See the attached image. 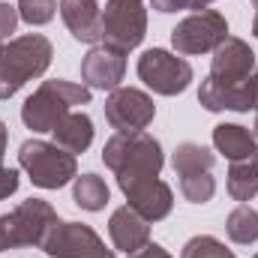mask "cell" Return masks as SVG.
<instances>
[{"label": "cell", "mask_w": 258, "mask_h": 258, "mask_svg": "<svg viewBox=\"0 0 258 258\" xmlns=\"http://www.w3.org/2000/svg\"><path fill=\"white\" fill-rule=\"evenodd\" d=\"M255 72V54L252 48L228 36L216 51L210 75L201 81L198 102L207 111H252V93H249V78Z\"/></svg>", "instance_id": "6da1fadb"}, {"label": "cell", "mask_w": 258, "mask_h": 258, "mask_svg": "<svg viewBox=\"0 0 258 258\" xmlns=\"http://www.w3.org/2000/svg\"><path fill=\"white\" fill-rule=\"evenodd\" d=\"M102 162L117 174V186L129 189L135 183L159 177L165 156L153 135L147 132H117L102 147Z\"/></svg>", "instance_id": "7a4b0ae2"}, {"label": "cell", "mask_w": 258, "mask_h": 258, "mask_svg": "<svg viewBox=\"0 0 258 258\" xmlns=\"http://www.w3.org/2000/svg\"><path fill=\"white\" fill-rule=\"evenodd\" d=\"M51 57L54 48L42 33H27L0 42V99L15 96L27 81L39 78L51 66Z\"/></svg>", "instance_id": "3957f363"}, {"label": "cell", "mask_w": 258, "mask_h": 258, "mask_svg": "<svg viewBox=\"0 0 258 258\" xmlns=\"http://www.w3.org/2000/svg\"><path fill=\"white\" fill-rule=\"evenodd\" d=\"M75 105H90V87L72 84V81H63V78L42 81L36 87V93L24 99L21 120L33 132H54L57 123Z\"/></svg>", "instance_id": "277c9868"}, {"label": "cell", "mask_w": 258, "mask_h": 258, "mask_svg": "<svg viewBox=\"0 0 258 258\" xmlns=\"http://www.w3.org/2000/svg\"><path fill=\"white\" fill-rule=\"evenodd\" d=\"M60 219L48 201H42V198L21 201L12 213L0 216V252L15 249V246H39L42 249L48 231Z\"/></svg>", "instance_id": "5b68a950"}, {"label": "cell", "mask_w": 258, "mask_h": 258, "mask_svg": "<svg viewBox=\"0 0 258 258\" xmlns=\"http://www.w3.org/2000/svg\"><path fill=\"white\" fill-rule=\"evenodd\" d=\"M18 165L30 174L33 186L39 189H60L78 177L75 156L66 153L63 147L51 141H39V138H30L18 147Z\"/></svg>", "instance_id": "8992f818"}, {"label": "cell", "mask_w": 258, "mask_h": 258, "mask_svg": "<svg viewBox=\"0 0 258 258\" xmlns=\"http://www.w3.org/2000/svg\"><path fill=\"white\" fill-rule=\"evenodd\" d=\"M147 33V12L141 0H105L102 9V42L117 48V51H132L141 45Z\"/></svg>", "instance_id": "52a82bcc"}, {"label": "cell", "mask_w": 258, "mask_h": 258, "mask_svg": "<svg viewBox=\"0 0 258 258\" xmlns=\"http://www.w3.org/2000/svg\"><path fill=\"white\" fill-rule=\"evenodd\" d=\"M225 39H228V21H225V15H219L213 9H198L171 30V45L180 54L216 51Z\"/></svg>", "instance_id": "ba28073f"}, {"label": "cell", "mask_w": 258, "mask_h": 258, "mask_svg": "<svg viewBox=\"0 0 258 258\" xmlns=\"http://www.w3.org/2000/svg\"><path fill=\"white\" fill-rule=\"evenodd\" d=\"M138 78L159 96H177L189 87L192 66L165 48H150L138 57Z\"/></svg>", "instance_id": "9c48e42d"}, {"label": "cell", "mask_w": 258, "mask_h": 258, "mask_svg": "<svg viewBox=\"0 0 258 258\" xmlns=\"http://www.w3.org/2000/svg\"><path fill=\"white\" fill-rule=\"evenodd\" d=\"M42 252L51 258H114V252L105 249V243L99 240V234L84 222H57L48 231Z\"/></svg>", "instance_id": "30bf717a"}, {"label": "cell", "mask_w": 258, "mask_h": 258, "mask_svg": "<svg viewBox=\"0 0 258 258\" xmlns=\"http://www.w3.org/2000/svg\"><path fill=\"white\" fill-rule=\"evenodd\" d=\"M156 117V105L144 90L117 87L105 99V120L117 132H144Z\"/></svg>", "instance_id": "8fae6325"}, {"label": "cell", "mask_w": 258, "mask_h": 258, "mask_svg": "<svg viewBox=\"0 0 258 258\" xmlns=\"http://www.w3.org/2000/svg\"><path fill=\"white\" fill-rule=\"evenodd\" d=\"M126 51H117L105 42L93 45L84 60H81V78H84V87L90 90H117L123 75H126Z\"/></svg>", "instance_id": "7c38bea8"}, {"label": "cell", "mask_w": 258, "mask_h": 258, "mask_svg": "<svg viewBox=\"0 0 258 258\" xmlns=\"http://www.w3.org/2000/svg\"><path fill=\"white\" fill-rule=\"evenodd\" d=\"M123 195H126L129 207H132L141 219H147V222H159V219H165V216L171 213V204H174L171 186L162 183L159 177L144 180V183H135V186L123 189Z\"/></svg>", "instance_id": "4fadbf2b"}, {"label": "cell", "mask_w": 258, "mask_h": 258, "mask_svg": "<svg viewBox=\"0 0 258 258\" xmlns=\"http://www.w3.org/2000/svg\"><path fill=\"white\" fill-rule=\"evenodd\" d=\"M60 15L78 42L87 45L102 42V12L96 0H60Z\"/></svg>", "instance_id": "5bb4252c"}, {"label": "cell", "mask_w": 258, "mask_h": 258, "mask_svg": "<svg viewBox=\"0 0 258 258\" xmlns=\"http://www.w3.org/2000/svg\"><path fill=\"white\" fill-rule=\"evenodd\" d=\"M108 234H111V240H114V246L117 249H123L126 255L132 252H138L147 240H150V225H147V219H141L132 207H117L114 213H111V219H108Z\"/></svg>", "instance_id": "9a60e30c"}, {"label": "cell", "mask_w": 258, "mask_h": 258, "mask_svg": "<svg viewBox=\"0 0 258 258\" xmlns=\"http://www.w3.org/2000/svg\"><path fill=\"white\" fill-rule=\"evenodd\" d=\"M213 144L219 153H225L228 162L258 156V138L246 126H237V123H219L213 129Z\"/></svg>", "instance_id": "2e32d148"}, {"label": "cell", "mask_w": 258, "mask_h": 258, "mask_svg": "<svg viewBox=\"0 0 258 258\" xmlns=\"http://www.w3.org/2000/svg\"><path fill=\"white\" fill-rule=\"evenodd\" d=\"M51 135H54L57 147H63L66 153L78 156V153H84L93 144V120L84 111H69Z\"/></svg>", "instance_id": "e0dca14e"}, {"label": "cell", "mask_w": 258, "mask_h": 258, "mask_svg": "<svg viewBox=\"0 0 258 258\" xmlns=\"http://www.w3.org/2000/svg\"><path fill=\"white\" fill-rule=\"evenodd\" d=\"M258 192V156L231 162L228 168V195L240 204L252 201V195Z\"/></svg>", "instance_id": "ac0fdd59"}, {"label": "cell", "mask_w": 258, "mask_h": 258, "mask_svg": "<svg viewBox=\"0 0 258 258\" xmlns=\"http://www.w3.org/2000/svg\"><path fill=\"white\" fill-rule=\"evenodd\" d=\"M213 162H216V156L207 150V147H201V144H195V141H183L177 150H174V159H171V165H174V171H177V177H186V174H201V171H210L213 168Z\"/></svg>", "instance_id": "d6986e66"}, {"label": "cell", "mask_w": 258, "mask_h": 258, "mask_svg": "<svg viewBox=\"0 0 258 258\" xmlns=\"http://www.w3.org/2000/svg\"><path fill=\"white\" fill-rule=\"evenodd\" d=\"M72 201L81 207V210H102L108 204V186L99 174H81L75 177V186H72Z\"/></svg>", "instance_id": "ffe728a7"}, {"label": "cell", "mask_w": 258, "mask_h": 258, "mask_svg": "<svg viewBox=\"0 0 258 258\" xmlns=\"http://www.w3.org/2000/svg\"><path fill=\"white\" fill-rule=\"evenodd\" d=\"M225 231L234 243L240 246H249L258 240V210H252L249 204H237L228 219H225Z\"/></svg>", "instance_id": "44dd1931"}, {"label": "cell", "mask_w": 258, "mask_h": 258, "mask_svg": "<svg viewBox=\"0 0 258 258\" xmlns=\"http://www.w3.org/2000/svg\"><path fill=\"white\" fill-rule=\"evenodd\" d=\"M177 186L180 195L192 204H207L213 192H216V180L210 171H201V174H186V177H177Z\"/></svg>", "instance_id": "7402d4cb"}, {"label": "cell", "mask_w": 258, "mask_h": 258, "mask_svg": "<svg viewBox=\"0 0 258 258\" xmlns=\"http://www.w3.org/2000/svg\"><path fill=\"white\" fill-rule=\"evenodd\" d=\"M180 258H234V252L225 249V243L216 240L213 234H198L192 240H186Z\"/></svg>", "instance_id": "603a6c76"}, {"label": "cell", "mask_w": 258, "mask_h": 258, "mask_svg": "<svg viewBox=\"0 0 258 258\" xmlns=\"http://www.w3.org/2000/svg\"><path fill=\"white\" fill-rule=\"evenodd\" d=\"M57 12V0H18V18L30 27L48 24Z\"/></svg>", "instance_id": "cb8c5ba5"}, {"label": "cell", "mask_w": 258, "mask_h": 258, "mask_svg": "<svg viewBox=\"0 0 258 258\" xmlns=\"http://www.w3.org/2000/svg\"><path fill=\"white\" fill-rule=\"evenodd\" d=\"M18 27V6H9V3H0V42L15 33Z\"/></svg>", "instance_id": "d4e9b609"}, {"label": "cell", "mask_w": 258, "mask_h": 258, "mask_svg": "<svg viewBox=\"0 0 258 258\" xmlns=\"http://www.w3.org/2000/svg\"><path fill=\"white\" fill-rule=\"evenodd\" d=\"M15 189H18V171H15V168L0 165V201H3V198H9Z\"/></svg>", "instance_id": "484cf974"}, {"label": "cell", "mask_w": 258, "mask_h": 258, "mask_svg": "<svg viewBox=\"0 0 258 258\" xmlns=\"http://www.w3.org/2000/svg\"><path fill=\"white\" fill-rule=\"evenodd\" d=\"M129 258H171V255H168V252H165V249H162L159 243H153V240H147V243H144V246H141L138 252H132Z\"/></svg>", "instance_id": "4316f807"}, {"label": "cell", "mask_w": 258, "mask_h": 258, "mask_svg": "<svg viewBox=\"0 0 258 258\" xmlns=\"http://www.w3.org/2000/svg\"><path fill=\"white\" fill-rule=\"evenodd\" d=\"M156 12H177V9H189V0H150Z\"/></svg>", "instance_id": "83f0119b"}, {"label": "cell", "mask_w": 258, "mask_h": 258, "mask_svg": "<svg viewBox=\"0 0 258 258\" xmlns=\"http://www.w3.org/2000/svg\"><path fill=\"white\" fill-rule=\"evenodd\" d=\"M249 93H252V111H258V66L249 78Z\"/></svg>", "instance_id": "f1b7e54d"}, {"label": "cell", "mask_w": 258, "mask_h": 258, "mask_svg": "<svg viewBox=\"0 0 258 258\" xmlns=\"http://www.w3.org/2000/svg\"><path fill=\"white\" fill-rule=\"evenodd\" d=\"M3 153H6V123H0V165H3Z\"/></svg>", "instance_id": "f546056e"}, {"label": "cell", "mask_w": 258, "mask_h": 258, "mask_svg": "<svg viewBox=\"0 0 258 258\" xmlns=\"http://www.w3.org/2000/svg\"><path fill=\"white\" fill-rule=\"evenodd\" d=\"M207 3H213V0H189V9H195V12H198V9H204Z\"/></svg>", "instance_id": "4dcf8cb0"}, {"label": "cell", "mask_w": 258, "mask_h": 258, "mask_svg": "<svg viewBox=\"0 0 258 258\" xmlns=\"http://www.w3.org/2000/svg\"><path fill=\"white\" fill-rule=\"evenodd\" d=\"M252 36L258 39V12H255V18H252Z\"/></svg>", "instance_id": "1f68e13d"}, {"label": "cell", "mask_w": 258, "mask_h": 258, "mask_svg": "<svg viewBox=\"0 0 258 258\" xmlns=\"http://www.w3.org/2000/svg\"><path fill=\"white\" fill-rule=\"evenodd\" d=\"M252 135L258 138V114H255V126H252Z\"/></svg>", "instance_id": "d6a6232c"}, {"label": "cell", "mask_w": 258, "mask_h": 258, "mask_svg": "<svg viewBox=\"0 0 258 258\" xmlns=\"http://www.w3.org/2000/svg\"><path fill=\"white\" fill-rule=\"evenodd\" d=\"M252 3H255V6H258V0H252Z\"/></svg>", "instance_id": "836d02e7"}, {"label": "cell", "mask_w": 258, "mask_h": 258, "mask_svg": "<svg viewBox=\"0 0 258 258\" xmlns=\"http://www.w3.org/2000/svg\"><path fill=\"white\" fill-rule=\"evenodd\" d=\"M255 258H258V252H255Z\"/></svg>", "instance_id": "e575fe53"}]
</instances>
